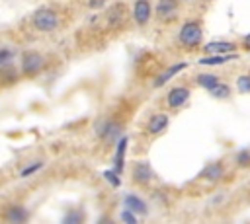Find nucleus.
<instances>
[{
    "label": "nucleus",
    "mask_w": 250,
    "mask_h": 224,
    "mask_svg": "<svg viewBox=\"0 0 250 224\" xmlns=\"http://www.w3.org/2000/svg\"><path fill=\"white\" fill-rule=\"evenodd\" d=\"M33 25H35V29H39V31H53L57 25H59V16H57V12L55 10H51V8H39L35 14H33Z\"/></svg>",
    "instance_id": "obj_1"
},
{
    "label": "nucleus",
    "mask_w": 250,
    "mask_h": 224,
    "mask_svg": "<svg viewBox=\"0 0 250 224\" xmlns=\"http://www.w3.org/2000/svg\"><path fill=\"white\" fill-rule=\"evenodd\" d=\"M201 37H203L201 25L195 23V21H188L180 29V43L186 45V47H195L201 41Z\"/></svg>",
    "instance_id": "obj_2"
},
{
    "label": "nucleus",
    "mask_w": 250,
    "mask_h": 224,
    "mask_svg": "<svg viewBox=\"0 0 250 224\" xmlns=\"http://www.w3.org/2000/svg\"><path fill=\"white\" fill-rule=\"evenodd\" d=\"M43 68V56L35 51H29L21 58V70L23 74H37Z\"/></svg>",
    "instance_id": "obj_3"
},
{
    "label": "nucleus",
    "mask_w": 250,
    "mask_h": 224,
    "mask_svg": "<svg viewBox=\"0 0 250 224\" xmlns=\"http://www.w3.org/2000/svg\"><path fill=\"white\" fill-rule=\"evenodd\" d=\"M107 21H109V27H113V29L123 25L127 21V8H125V4H121V2L113 4L107 10Z\"/></svg>",
    "instance_id": "obj_4"
},
{
    "label": "nucleus",
    "mask_w": 250,
    "mask_h": 224,
    "mask_svg": "<svg viewBox=\"0 0 250 224\" xmlns=\"http://www.w3.org/2000/svg\"><path fill=\"white\" fill-rule=\"evenodd\" d=\"M189 99V90L188 88H172L170 92H168V95H166V103L170 105V107H182L186 101Z\"/></svg>",
    "instance_id": "obj_5"
},
{
    "label": "nucleus",
    "mask_w": 250,
    "mask_h": 224,
    "mask_svg": "<svg viewBox=\"0 0 250 224\" xmlns=\"http://www.w3.org/2000/svg\"><path fill=\"white\" fill-rule=\"evenodd\" d=\"M133 18L139 25H145L150 19V2L148 0H137L133 6Z\"/></svg>",
    "instance_id": "obj_6"
},
{
    "label": "nucleus",
    "mask_w": 250,
    "mask_h": 224,
    "mask_svg": "<svg viewBox=\"0 0 250 224\" xmlns=\"http://www.w3.org/2000/svg\"><path fill=\"white\" fill-rule=\"evenodd\" d=\"M236 45L230 41H211L205 45V53H211V55H227V53H232Z\"/></svg>",
    "instance_id": "obj_7"
},
{
    "label": "nucleus",
    "mask_w": 250,
    "mask_h": 224,
    "mask_svg": "<svg viewBox=\"0 0 250 224\" xmlns=\"http://www.w3.org/2000/svg\"><path fill=\"white\" fill-rule=\"evenodd\" d=\"M166 125H168V115L166 113H156V115L150 117V121L146 125V131L150 134H158V132H162L166 129Z\"/></svg>",
    "instance_id": "obj_8"
},
{
    "label": "nucleus",
    "mask_w": 250,
    "mask_h": 224,
    "mask_svg": "<svg viewBox=\"0 0 250 224\" xmlns=\"http://www.w3.org/2000/svg\"><path fill=\"white\" fill-rule=\"evenodd\" d=\"M150 177H152V169H150V166L146 162L135 164V168H133V179L137 183H146V181H150Z\"/></svg>",
    "instance_id": "obj_9"
},
{
    "label": "nucleus",
    "mask_w": 250,
    "mask_h": 224,
    "mask_svg": "<svg viewBox=\"0 0 250 224\" xmlns=\"http://www.w3.org/2000/svg\"><path fill=\"white\" fill-rule=\"evenodd\" d=\"M184 68H186V62H180V64H174V66L166 68V70H164V72H162V74H160V76L154 80V86H156V88L164 86V84H166V82H168L172 76H176V74H178L180 70H184Z\"/></svg>",
    "instance_id": "obj_10"
},
{
    "label": "nucleus",
    "mask_w": 250,
    "mask_h": 224,
    "mask_svg": "<svg viewBox=\"0 0 250 224\" xmlns=\"http://www.w3.org/2000/svg\"><path fill=\"white\" fill-rule=\"evenodd\" d=\"M125 208H129L131 212L146 214V205H145V201H141V199L135 197V195H127V197H125Z\"/></svg>",
    "instance_id": "obj_11"
},
{
    "label": "nucleus",
    "mask_w": 250,
    "mask_h": 224,
    "mask_svg": "<svg viewBox=\"0 0 250 224\" xmlns=\"http://www.w3.org/2000/svg\"><path fill=\"white\" fill-rule=\"evenodd\" d=\"M176 8H178V2H176V0H158V4H156V14H158L160 18H168V16H172V14L176 12Z\"/></svg>",
    "instance_id": "obj_12"
},
{
    "label": "nucleus",
    "mask_w": 250,
    "mask_h": 224,
    "mask_svg": "<svg viewBox=\"0 0 250 224\" xmlns=\"http://www.w3.org/2000/svg\"><path fill=\"white\" fill-rule=\"evenodd\" d=\"M201 177H205V179H209V181L221 179V177H223V166H221V164H209V166L203 169Z\"/></svg>",
    "instance_id": "obj_13"
},
{
    "label": "nucleus",
    "mask_w": 250,
    "mask_h": 224,
    "mask_svg": "<svg viewBox=\"0 0 250 224\" xmlns=\"http://www.w3.org/2000/svg\"><path fill=\"white\" fill-rule=\"evenodd\" d=\"M127 148V136H121L117 142V154H115V171L121 173L123 171V154Z\"/></svg>",
    "instance_id": "obj_14"
},
{
    "label": "nucleus",
    "mask_w": 250,
    "mask_h": 224,
    "mask_svg": "<svg viewBox=\"0 0 250 224\" xmlns=\"http://www.w3.org/2000/svg\"><path fill=\"white\" fill-rule=\"evenodd\" d=\"M6 218H8L10 222H25V220H27V212H25L21 206H12V208H8Z\"/></svg>",
    "instance_id": "obj_15"
},
{
    "label": "nucleus",
    "mask_w": 250,
    "mask_h": 224,
    "mask_svg": "<svg viewBox=\"0 0 250 224\" xmlns=\"http://www.w3.org/2000/svg\"><path fill=\"white\" fill-rule=\"evenodd\" d=\"M197 84L201 86V88H205V90H211L213 86H217L219 84V78L215 76V74H199L197 76Z\"/></svg>",
    "instance_id": "obj_16"
},
{
    "label": "nucleus",
    "mask_w": 250,
    "mask_h": 224,
    "mask_svg": "<svg viewBox=\"0 0 250 224\" xmlns=\"http://www.w3.org/2000/svg\"><path fill=\"white\" fill-rule=\"evenodd\" d=\"M209 92H211V95L217 97V99H227V97L230 95V88H229L227 84H221V82H219L217 86H213Z\"/></svg>",
    "instance_id": "obj_17"
},
{
    "label": "nucleus",
    "mask_w": 250,
    "mask_h": 224,
    "mask_svg": "<svg viewBox=\"0 0 250 224\" xmlns=\"http://www.w3.org/2000/svg\"><path fill=\"white\" fill-rule=\"evenodd\" d=\"M230 58H234V55H215V56H205L199 62L201 64H223V62H227Z\"/></svg>",
    "instance_id": "obj_18"
},
{
    "label": "nucleus",
    "mask_w": 250,
    "mask_h": 224,
    "mask_svg": "<svg viewBox=\"0 0 250 224\" xmlns=\"http://www.w3.org/2000/svg\"><path fill=\"white\" fill-rule=\"evenodd\" d=\"M119 132H121V125H119V123H111V125H107V129L104 131V138H105L107 142H111Z\"/></svg>",
    "instance_id": "obj_19"
},
{
    "label": "nucleus",
    "mask_w": 250,
    "mask_h": 224,
    "mask_svg": "<svg viewBox=\"0 0 250 224\" xmlns=\"http://www.w3.org/2000/svg\"><path fill=\"white\" fill-rule=\"evenodd\" d=\"M236 88L242 93H250V74H242L236 78Z\"/></svg>",
    "instance_id": "obj_20"
},
{
    "label": "nucleus",
    "mask_w": 250,
    "mask_h": 224,
    "mask_svg": "<svg viewBox=\"0 0 250 224\" xmlns=\"http://www.w3.org/2000/svg\"><path fill=\"white\" fill-rule=\"evenodd\" d=\"M234 162H236L238 166H248V164H250V150H242V152H238L236 158H234Z\"/></svg>",
    "instance_id": "obj_21"
},
{
    "label": "nucleus",
    "mask_w": 250,
    "mask_h": 224,
    "mask_svg": "<svg viewBox=\"0 0 250 224\" xmlns=\"http://www.w3.org/2000/svg\"><path fill=\"white\" fill-rule=\"evenodd\" d=\"M104 177H105L107 181H111V185H115V187L119 185V179H117V173H113V171H105V173H104Z\"/></svg>",
    "instance_id": "obj_22"
},
{
    "label": "nucleus",
    "mask_w": 250,
    "mask_h": 224,
    "mask_svg": "<svg viewBox=\"0 0 250 224\" xmlns=\"http://www.w3.org/2000/svg\"><path fill=\"white\" fill-rule=\"evenodd\" d=\"M121 220H125V222H137V218L133 216V212H131L129 208H125V210L121 212Z\"/></svg>",
    "instance_id": "obj_23"
},
{
    "label": "nucleus",
    "mask_w": 250,
    "mask_h": 224,
    "mask_svg": "<svg viewBox=\"0 0 250 224\" xmlns=\"http://www.w3.org/2000/svg\"><path fill=\"white\" fill-rule=\"evenodd\" d=\"M39 168H41V162H37V164H35V166H29V168H25V169H23V171H21V177H27V175H29V173H33V171H37V169H39Z\"/></svg>",
    "instance_id": "obj_24"
},
{
    "label": "nucleus",
    "mask_w": 250,
    "mask_h": 224,
    "mask_svg": "<svg viewBox=\"0 0 250 224\" xmlns=\"http://www.w3.org/2000/svg\"><path fill=\"white\" fill-rule=\"evenodd\" d=\"M80 220H82V216H80L78 212H70V214L64 218V222H66V224H70V222H80Z\"/></svg>",
    "instance_id": "obj_25"
},
{
    "label": "nucleus",
    "mask_w": 250,
    "mask_h": 224,
    "mask_svg": "<svg viewBox=\"0 0 250 224\" xmlns=\"http://www.w3.org/2000/svg\"><path fill=\"white\" fill-rule=\"evenodd\" d=\"M12 56H14V53H12V51H0V64L8 62Z\"/></svg>",
    "instance_id": "obj_26"
},
{
    "label": "nucleus",
    "mask_w": 250,
    "mask_h": 224,
    "mask_svg": "<svg viewBox=\"0 0 250 224\" xmlns=\"http://www.w3.org/2000/svg\"><path fill=\"white\" fill-rule=\"evenodd\" d=\"M104 4H105V0H88V6H90L92 10H100Z\"/></svg>",
    "instance_id": "obj_27"
},
{
    "label": "nucleus",
    "mask_w": 250,
    "mask_h": 224,
    "mask_svg": "<svg viewBox=\"0 0 250 224\" xmlns=\"http://www.w3.org/2000/svg\"><path fill=\"white\" fill-rule=\"evenodd\" d=\"M244 41H246V45H250V33L246 35V39H244Z\"/></svg>",
    "instance_id": "obj_28"
}]
</instances>
